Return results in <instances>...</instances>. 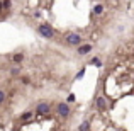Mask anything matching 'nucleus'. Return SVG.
<instances>
[{
	"label": "nucleus",
	"instance_id": "1",
	"mask_svg": "<svg viewBox=\"0 0 134 131\" xmlns=\"http://www.w3.org/2000/svg\"><path fill=\"white\" fill-rule=\"evenodd\" d=\"M37 33H39L43 38H46V39H53V38H54V31H53V27L49 26V24H44V22L39 24Z\"/></svg>",
	"mask_w": 134,
	"mask_h": 131
},
{
	"label": "nucleus",
	"instance_id": "2",
	"mask_svg": "<svg viewBox=\"0 0 134 131\" xmlns=\"http://www.w3.org/2000/svg\"><path fill=\"white\" fill-rule=\"evenodd\" d=\"M56 112H58V116H61V118H68V116L71 114V109H70L68 102H59V104H56Z\"/></svg>",
	"mask_w": 134,
	"mask_h": 131
},
{
	"label": "nucleus",
	"instance_id": "3",
	"mask_svg": "<svg viewBox=\"0 0 134 131\" xmlns=\"http://www.w3.org/2000/svg\"><path fill=\"white\" fill-rule=\"evenodd\" d=\"M66 44L68 46H80L82 44V36L76 33H68L66 34Z\"/></svg>",
	"mask_w": 134,
	"mask_h": 131
},
{
	"label": "nucleus",
	"instance_id": "4",
	"mask_svg": "<svg viewBox=\"0 0 134 131\" xmlns=\"http://www.w3.org/2000/svg\"><path fill=\"white\" fill-rule=\"evenodd\" d=\"M49 104L48 102H39V104H37V107H36V114L37 116H46L49 112Z\"/></svg>",
	"mask_w": 134,
	"mask_h": 131
},
{
	"label": "nucleus",
	"instance_id": "5",
	"mask_svg": "<svg viewBox=\"0 0 134 131\" xmlns=\"http://www.w3.org/2000/svg\"><path fill=\"white\" fill-rule=\"evenodd\" d=\"M95 107H97L98 111H105V107H107V101H105V97L98 95V97L95 99Z\"/></svg>",
	"mask_w": 134,
	"mask_h": 131
},
{
	"label": "nucleus",
	"instance_id": "6",
	"mask_svg": "<svg viewBox=\"0 0 134 131\" xmlns=\"http://www.w3.org/2000/svg\"><path fill=\"white\" fill-rule=\"evenodd\" d=\"M92 48H93L92 44H80L76 51H78V55H82V56H83V55H87V53H90V51H92Z\"/></svg>",
	"mask_w": 134,
	"mask_h": 131
},
{
	"label": "nucleus",
	"instance_id": "7",
	"mask_svg": "<svg viewBox=\"0 0 134 131\" xmlns=\"http://www.w3.org/2000/svg\"><path fill=\"white\" fill-rule=\"evenodd\" d=\"M10 60H12V63H22L24 61V55H22V53H15Z\"/></svg>",
	"mask_w": 134,
	"mask_h": 131
},
{
	"label": "nucleus",
	"instance_id": "8",
	"mask_svg": "<svg viewBox=\"0 0 134 131\" xmlns=\"http://www.w3.org/2000/svg\"><path fill=\"white\" fill-rule=\"evenodd\" d=\"M102 12H104V5H102V3H95L93 5V14L95 15H100Z\"/></svg>",
	"mask_w": 134,
	"mask_h": 131
},
{
	"label": "nucleus",
	"instance_id": "9",
	"mask_svg": "<svg viewBox=\"0 0 134 131\" xmlns=\"http://www.w3.org/2000/svg\"><path fill=\"white\" fill-rule=\"evenodd\" d=\"M90 129V123L88 121H83L82 124L78 126V131H88Z\"/></svg>",
	"mask_w": 134,
	"mask_h": 131
},
{
	"label": "nucleus",
	"instance_id": "10",
	"mask_svg": "<svg viewBox=\"0 0 134 131\" xmlns=\"http://www.w3.org/2000/svg\"><path fill=\"white\" fill-rule=\"evenodd\" d=\"M34 116V112H31V111H27V112H24L22 116H20V119H22V121H29L31 118H32Z\"/></svg>",
	"mask_w": 134,
	"mask_h": 131
},
{
	"label": "nucleus",
	"instance_id": "11",
	"mask_svg": "<svg viewBox=\"0 0 134 131\" xmlns=\"http://www.w3.org/2000/svg\"><path fill=\"white\" fill-rule=\"evenodd\" d=\"M85 72H87V70H85V68H82V70H80L78 73H76L75 80H80V78H83V77H85Z\"/></svg>",
	"mask_w": 134,
	"mask_h": 131
},
{
	"label": "nucleus",
	"instance_id": "12",
	"mask_svg": "<svg viewBox=\"0 0 134 131\" xmlns=\"http://www.w3.org/2000/svg\"><path fill=\"white\" fill-rule=\"evenodd\" d=\"M2 3H3V10H7V9L12 7V2H10V0H2Z\"/></svg>",
	"mask_w": 134,
	"mask_h": 131
},
{
	"label": "nucleus",
	"instance_id": "13",
	"mask_svg": "<svg viewBox=\"0 0 134 131\" xmlns=\"http://www.w3.org/2000/svg\"><path fill=\"white\" fill-rule=\"evenodd\" d=\"M75 101H76L75 94H68V97H66V102H68V104H71V102H75Z\"/></svg>",
	"mask_w": 134,
	"mask_h": 131
},
{
	"label": "nucleus",
	"instance_id": "14",
	"mask_svg": "<svg viewBox=\"0 0 134 131\" xmlns=\"http://www.w3.org/2000/svg\"><path fill=\"white\" fill-rule=\"evenodd\" d=\"M90 65H95V66H102V61H100L98 58H93V60L90 61Z\"/></svg>",
	"mask_w": 134,
	"mask_h": 131
},
{
	"label": "nucleus",
	"instance_id": "15",
	"mask_svg": "<svg viewBox=\"0 0 134 131\" xmlns=\"http://www.w3.org/2000/svg\"><path fill=\"white\" fill-rule=\"evenodd\" d=\"M5 99H7L5 92H3V90H0V104H3V102H5Z\"/></svg>",
	"mask_w": 134,
	"mask_h": 131
},
{
	"label": "nucleus",
	"instance_id": "16",
	"mask_svg": "<svg viewBox=\"0 0 134 131\" xmlns=\"http://www.w3.org/2000/svg\"><path fill=\"white\" fill-rule=\"evenodd\" d=\"M19 73H20V68H17V66L15 68H10V75H19Z\"/></svg>",
	"mask_w": 134,
	"mask_h": 131
},
{
	"label": "nucleus",
	"instance_id": "17",
	"mask_svg": "<svg viewBox=\"0 0 134 131\" xmlns=\"http://www.w3.org/2000/svg\"><path fill=\"white\" fill-rule=\"evenodd\" d=\"M3 10V3H2V0H0V12Z\"/></svg>",
	"mask_w": 134,
	"mask_h": 131
}]
</instances>
